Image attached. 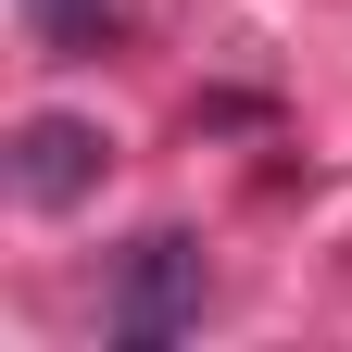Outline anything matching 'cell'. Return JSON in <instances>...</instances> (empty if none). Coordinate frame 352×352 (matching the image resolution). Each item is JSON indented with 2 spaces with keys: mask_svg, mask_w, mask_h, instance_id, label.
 I'll list each match as a JSON object with an SVG mask.
<instances>
[{
  "mask_svg": "<svg viewBox=\"0 0 352 352\" xmlns=\"http://www.w3.org/2000/svg\"><path fill=\"white\" fill-rule=\"evenodd\" d=\"M88 176H101V126H76V113H38L25 139H13V201H25V214H63Z\"/></svg>",
  "mask_w": 352,
  "mask_h": 352,
  "instance_id": "7a4b0ae2",
  "label": "cell"
},
{
  "mask_svg": "<svg viewBox=\"0 0 352 352\" xmlns=\"http://www.w3.org/2000/svg\"><path fill=\"white\" fill-rule=\"evenodd\" d=\"M38 13V38H51V51H101V38L126 25V0H25Z\"/></svg>",
  "mask_w": 352,
  "mask_h": 352,
  "instance_id": "3957f363",
  "label": "cell"
},
{
  "mask_svg": "<svg viewBox=\"0 0 352 352\" xmlns=\"http://www.w3.org/2000/svg\"><path fill=\"white\" fill-rule=\"evenodd\" d=\"M176 327H201V239H189V227H151L139 252H126L113 340H126V352H164Z\"/></svg>",
  "mask_w": 352,
  "mask_h": 352,
  "instance_id": "6da1fadb",
  "label": "cell"
}]
</instances>
